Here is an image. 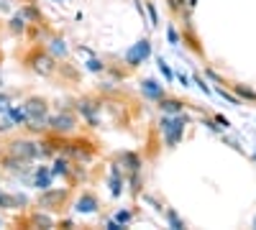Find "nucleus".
I'll use <instances>...</instances> for the list:
<instances>
[{"mask_svg": "<svg viewBox=\"0 0 256 230\" xmlns=\"http://www.w3.org/2000/svg\"><path fill=\"white\" fill-rule=\"evenodd\" d=\"M184 125H187V115H177V118H164L162 120V131H164V138H166V146L174 149L180 143L182 133H184Z\"/></svg>", "mask_w": 256, "mask_h": 230, "instance_id": "f257e3e1", "label": "nucleus"}, {"mask_svg": "<svg viewBox=\"0 0 256 230\" xmlns=\"http://www.w3.org/2000/svg\"><path fill=\"white\" fill-rule=\"evenodd\" d=\"M26 113H28V125L34 131H41V128H44V123H49V118H46V102L38 100V97H31L26 102Z\"/></svg>", "mask_w": 256, "mask_h": 230, "instance_id": "f03ea898", "label": "nucleus"}, {"mask_svg": "<svg viewBox=\"0 0 256 230\" xmlns=\"http://www.w3.org/2000/svg\"><path fill=\"white\" fill-rule=\"evenodd\" d=\"M148 54H152V41H148V38H141L134 49H128V51H126V61H128V67H138Z\"/></svg>", "mask_w": 256, "mask_h": 230, "instance_id": "7ed1b4c3", "label": "nucleus"}, {"mask_svg": "<svg viewBox=\"0 0 256 230\" xmlns=\"http://www.w3.org/2000/svg\"><path fill=\"white\" fill-rule=\"evenodd\" d=\"M8 154L13 156H20V159H38V143H31V141H13L8 146Z\"/></svg>", "mask_w": 256, "mask_h": 230, "instance_id": "20e7f679", "label": "nucleus"}, {"mask_svg": "<svg viewBox=\"0 0 256 230\" xmlns=\"http://www.w3.org/2000/svg\"><path fill=\"white\" fill-rule=\"evenodd\" d=\"M74 115H70V113H59V115H54V118H49V128L52 131H56V133H70V131H74Z\"/></svg>", "mask_w": 256, "mask_h": 230, "instance_id": "39448f33", "label": "nucleus"}, {"mask_svg": "<svg viewBox=\"0 0 256 230\" xmlns=\"http://www.w3.org/2000/svg\"><path fill=\"white\" fill-rule=\"evenodd\" d=\"M64 154L72 156V159H77V161H84V164H88V161L92 159V151H90L84 143H67V149H64Z\"/></svg>", "mask_w": 256, "mask_h": 230, "instance_id": "423d86ee", "label": "nucleus"}, {"mask_svg": "<svg viewBox=\"0 0 256 230\" xmlns=\"http://www.w3.org/2000/svg\"><path fill=\"white\" fill-rule=\"evenodd\" d=\"M98 108H100V105H95L92 100H80V102H77V110L84 115V120H88L92 128L98 125Z\"/></svg>", "mask_w": 256, "mask_h": 230, "instance_id": "0eeeda50", "label": "nucleus"}, {"mask_svg": "<svg viewBox=\"0 0 256 230\" xmlns=\"http://www.w3.org/2000/svg\"><path fill=\"white\" fill-rule=\"evenodd\" d=\"M62 200H64V192H62V190H54V192L44 190V195L38 197V205L46 207V210H54V205H59Z\"/></svg>", "mask_w": 256, "mask_h": 230, "instance_id": "6e6552de", "label": "nucleus"}, {"mask_svg": "<svg viewBox=\"0 0 256 230\" xmlns=\"http://www.w3.org/2000/svg\"><path fill=\"white\" fill-rule=\"evenodd\" d=\"M34 69H36L38 74H52V72H54V59L46 56V54H36V56H34Z\"/></svg>", "mask_w": 256, "mask_h": 230, "instance_id": "1a4fd4ad", "label": "nucleus"}, {"mask_svg": "<svg viewBox=\"0 0 256 230\" xmlns=\"http://www.w3.org/2000/svg\"><path fill=\"white\" fill-rule=\"evenodd\" d=\"M52 177H54V172H49L46 166H41V169L36 172V177H34V184L38 187L41 192H44V190H49V187H52Z\"/></svg>", "mask_w": 256, "mask_h": 230, "instance_id": "9d476101", "label": "nucleus"}, {"mask_svg": "<svg viewBox=\"0 0 256 230\" xmlns=\"http://www.w3.org/2000/svg\"><path fill=\"white\" fill-rule=\"evenodd\" d=\"M159 108H162V113L180 115V113H182V102H180V100H172V97H162V100H159Z\"/></svg>", "mask_w": 256, "mask_h": 230, "instance_id": "9b49d317", "label": "nucleus"}, {"mask_svg": "<svg viewBox=\"0 0 256 230\" xmlns=\"http://www.w3.org/2000/svg\"><path fill=\"white\" fill-rule=\"evenodd\" d=\"M74 210H77V213H95V210H98V200H95L92 195H82V197L77 200Z\"/></svg>", "mask_w": 256, "mask_h": 230, "instance_id": "f8f14e48", "label": "nucleus"}, {"mask_svg": "<svg viewBox=\"0 0 256 230\" xmlns=\"http://www.w3.org/2000/svg\"><path fill=\"white\" fill-rule=\"evenodd\" d=\"M141 92H144L146 97H162V95H164L162 85H156L154 79H144V82H141Z\"/></svg>", "mask_w": 256, "mask_h": 230, "instance_id": "ddd939ff", "label": "nucleus"}, {"mask_svg": "<svg viewBox=\"0 0 256 230\" xmlns=\"http://www.w3.org/2000/svg\"><path fill=\"white\" fill-rule=\"evenodd\" d=\"M70 166H72V161H70V159H56V164H54V169H52V172H54V174H64V177H67V174L72 172Z\"/></svg>", "mask_w": 256, "mask_h": 230, "instance_id": "4468645a", "label": "nucleus"}, {"mask_svg": "<svg viewBox=\"0 0 256 230\" xmlns=\"http://www.w3.org/2000/svg\"><path fill=\"white\" fill-rule=\"evenodd\" d=\"M110 192L118 197L120 195V172H118V166H113V179H110Z\"/></svg>", "mask_w": 256, "mask_h": 230, "instance_id": "2eb2a0df", "label": "nucleus"}, {"mask_svg": "<svg viewBox=\"0 0 256 230\" xmlns=\"http://www.w3.org/2000/svg\"><path fill=\"white\" fill-rule=\"evenodd\" d=\"M123 161L128 164V169H131V172H138L141 161H138V156H136V154H123Z\"/></svg>", "mask_w": 256, "mask_h": 230, "instance_id": "dca6fc26", "label": "nucleus"}, {"mask_svg": "<svg viewBox=\"0 0 256 230\" xmlns=\"http://www.w3.org/2000/svg\"><path fill=\"white\" fill-rule=\"evenodd\" d=\"M10 110V118L16 120V123H28V113H26V108L24 110H18V108H8Z\"/></svg>", "mask_w": 256, "mask_h": 230, "instance_id": "f3484780", "label": "nucleus"}, {"mask_svg": "<svg viewBox=\"0 0 256 230\" xmlns=\"http://www.w3.org/2000/svg\"><path fill=\"white\" fill-rule=\"evenodd\" d=\"M166 220H169V225H172L174 230H182V228H184V223L177 218V213H174V210H166Z\"/></svg>", "mask_w": 256, "mask_h": 230, "instance_id": "a211bd4d", "label": "nucleus"}, {"mask_svg": "<svg viewBox=\"0 0 256 230\" xmlns=\"http://www.w3.org/2000/svg\"><path fill=\"white\" fill-rule=\"evenodd\" d=\"M236 92H238V97H246V100H254V102H256V92H254V90H248V87H244V85H236Z\"/></svg>", "mask_w": 256, "mask_h": 230, "instance_id": "6ab92c4d", "label": "nucleus"}, {"mask_svg": "<svg viewBox=\"0 0 256 230\" xmlns=\"http://www.w3.org/2000/svg\"><path fill=\"white\" fill-rule=\"evenodd\" d=\"M10 28H13V31H24V28H26V20H24V15H13V20H10Z\"/></svg>", "mask_w": 256, "mask_h": 230, "instance_id": "aec40b11", "label": "nucleus"}, {"mask_svg": "<svg viewBox=\"0 0 256 230\" xmlns=\"http://www.w3.org/2000/svg\"><path fill=\"white\" fill-rule=\"evenodd\" d=\"M156 64H159V72H162V74H164L166 79H172V77H174V74H172V69H169V67H166V61H164L162 56L156 59Z\"/></svg>", "mask_w": 256, "mask_h": 230, "instance_id": "412c9836", "label": "nucleus"}, {"mask_svg": "<svg viewBox=\"0 0 256 230\" xmlns=\"http://www.w3.org/2000/svg\"><path fill=\"white\" fill-rule=\"evenodd\" d=\"M31 223H34V225H44V228H52V225H54V223H52L49 218H44V215H34Z\"/></svg>", "mask_w": 256, "mask_h": 230, "instance_id": "4be33fe9", "label": "nucleus"}, {"mask_svg": "<svg viewBox=\"0 0 256 230\" xmlns=\"http://www.w3.org/2000/svg\"><path fill=\"white\" fill-rule=\"evenodd\" d=\"M52 44H54V46H52V49H54V54H64V51H67V46H64V41H59V38H54Z\"/></svg>", "mask_w": 256, "mask_h": 230, "instance_id": "5701e85b", "label": "nucleus"}, {"mask_svg": "<svg viewBox=\"0 0 256 230\" xmlns=\"http://www.w3.org/2000/svg\"><path fill=\"white\" fill-rule=\"evenodd\" d=\"M182 3H184V0H169V8H172L174 13H182V8H184Z\"/></svg>", "mask_w": 256, "mask_h": 230, "instance_id": "b1692460", "label": "nucleus"}, {"mask_svg": "<svg viewBox=\"0 0 256 230\" xmlns=\"http://www.w3.org/2000/svg\"><path fill=\"white\" fill-rule=\"evenodd\" d=\"M88 69H92V72H102V64H100L98 59H90V61H88Z\"/></svg>", "mask_w": 256, "mask_h": 230, "instance_id": "393cba45", "label": "nucleus"}, {"mask_svg": "<svg viewBox=\"0 0 256 230\" xmlns=\"http://www.w3.org/2000/svg\"><path fill=\"white\" fill-rule=\"evenodd\" d=\"M148 18H152V26H156V23H159V18H156V8H154L152 3H148Z\"/></svg>", "mask_w": 256, "mask_h": 230, "instance_id": "a878e982", "label": "nucleus"}, {"mask_svg": "<svg viewBox=\"0 0 256 230\" xmlns=\"http://www.w3.org/2000/svg\"><path fill=\"white\" fill-rule=\"evenodd\" d=\"M166 33H169V41H172V44L177 46V44H180V36H177V31H174L172 26H169V28H166Z\"/></svg>", "mask_w": 256, "mask_h": 230, "instance_id": "bb28decb", "label": "nucleus"}, {"mask_svg": "<svg viewBox=\"0 0 256 230\" xmlns=\"http://www.w3.org/2000/svg\"><path fill=\"white\" fill-rule=\"evenodd\" d=\"M0 207H13V200L6 197V195H0Z\"/></svg>", "mask_w": 256, "mask_h": 230, "instance_id": "cd10ccee", "label": "nucleus"}, {"mask_svg": "<svg viewBox=\"0 0 256 230\" xmlns=\"http://www.w3.org/2000/svg\"><path fill=\"white\" fill-rule=\"evenodd\" d=\"M128 220H131V213H128V210H126V213H118V223H120V225L128 223Z\"/></svg>", "mask_w": 256, "mask_h": 230, "instance_id": "c85d7f7f", "label": "nucleus"}, {"mask_svg": "<svg viewBox=\"0 0 256 230\" xmlns=\"http://www.w3.org/2000/svg\"><path fill=\"white\" fill-rule=\"evenodd\" d=\"M10 105H8V97L6 95H0V110H8Z\"/></svg>", "mask_w": 256, "mask_h": 230, "instance_id": "c756f323", "label": "nucleus"}, {"mask_svg": "<svg viewBox=\"0 0 256 230\" xmlns=\"http://www.w3.org/2000/svg\"><path fill=\"white\" fill-rule=\"evenodd\" d=\"M108 228H110V230H120V223H118V220H108Z\"/></svg>", "mask_w": 256, "mask_h": 230, "instance_id": "7c9ffc66", "label": "nucleus"}, {"mask_svg": "<svg viewBox=\"0 0 256 230\" xmlns=\"http://www.w3.org/2000/svg\"><path fill=\"white\" fill-rule=\"evenodd\" d=\"M180 82H182L184 87H190V77H187V74H180Z\"/></svg>", "mask_w": 256, "mask_h": 230, "instance_id": "2f4dec72", "label": "nucleus"}, {"mask_svg": "<svg viewBox=\"0 0 256 230\" xmlns=\"http://www.w3.org/2000/svg\"><path fill=\"white\" fill-rule=\"evenodd\" d=\"M26 15H28V18H38V13H36L34 8H26Z\"/></svg>", "mask_w": 256, "mask_h": 230, "instance_id": "473e14b6", "label": "nucleus"}, {"mask_svg": "<svg viewBox=\"0 0 256 230\" xmlns=\"http://www.w3.org/2000/svg\"><path fill=\"white\" fill-rule=\"evenodd\" d=\"M198 5V0H187V8H195Z\"/></svg>", "mask_w": 256, "mask_h": 230, "instance_id": "72a5a7b5", "label": "nucleus"}]
</instances>
